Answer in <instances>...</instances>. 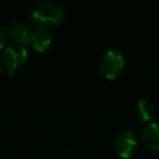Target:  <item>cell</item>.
<instances>
[{
  "label": "cell",
  "mask_w": 159,
  "mask_h": 159,
  "mask_svg": "<svg viewBox=\"0 0 159 159\" xmlns=\"http://www.w3.org/2000/svg\"><path fill=\"white\" fill-rule=\"evenodd\" d=\"M31 19L41 26H51L58 24L63 19V9L55 1L39 0L31 10Z\"/></svg>",
  "instance_id": "cell-1"
},
{
  "label": "cell",
  "mask_w": 159,
  "mask_h": 159,
  "mask_svg": "<svg viewBox=\"0 0 159 159\" xmlns=\"http://www.w3.org/2000/svg\"><path fill=\"white\" fill-rule=\"evenodd\" d=\"M123 67L124 56L120 48L107 50L99 60V70L108 78H114L123 70Z\"/></svg>",
  "instance_id": "cell-2"
},
{
  "label": "cell",
  "mask_w": 159,
  "mask_h": 159,
  "mask_svg": "<svg viewBox=\"0 0 159 159\" xmlns=\"http://www.w3.org/2000/svg\"><path fill=\"white\" fill-rule=\"evenodd\" d=\"M5 32V41L10 42L11 45H20L30 41V36L32 30L30 26L21 21H14L7 25V27L4 30Z\"/></svg>",
  "instance_id": "cell-3"
},
{
  "label": "cell",
  "mask_w": 159,
  "mask_h": 159,
  "mask_svg": "<svg viewBox=\"0 0 159 159\" xmlns=\"http://www.w3.org/2000/svg\"><path fill=\"white\" fill-rule=\"evenodd\" d=\"M26 57H27V51L24 46L20 45H10L1 53L2 65L9 71L10 75L14 72V70H16L20 65L25 62Z\"/></svg>",
  "instance_id": "cell-4"
},
{
  "label": "cell",
  "mask_w": 159,
  "mask_h": 159,
  "mask_svg": "<svg viewBox=\"0 0 159 159\" xmlns=\"http://www.w3.org/2000/svg\"><path fill=\"white\" fill-rule=\"evenodd\" d=\"M137 147V135L130 129H123L114 138V149L122 158H129Z\"/></svg>",
  "instance_id": "cell-5"
},
{
  "label": "cell",
  "mask_w": 159,
  "mask_h": 159,
  "mask_svg": "<svg viewBox=\"0 0 159 159\" xmlns=\"http://www.w3.org/2000/svg\"><path fill=\"white\" fill-rule=\"evenodd\" d=\"M139 137L145 147L153 150H159V123L153 120L144 122L139 129Z\"/></svg>",
  "instance_id": "cell-6"
},
{
  "label": "cell",
  "mask_w": 159,
  "mask_h": 159,
  "mask_svg": "<svg viewBox=\"0 0 159 159\" xmlns=\"http://www.w3.org/2000/svg\"><path fill=\"white\" fill-rule=\"evenodd\" d=\"M50 42H51V36L46 30H42V29L32 30L30 36V43L35 50L45 51L46 47L50 45Z\"/></svg>",
  "instance_id": "cell-7"
},
{
  "label": "cell",
  "mask_w": 159,
  "mask_h": 159,
  "mask_svg": "<svg viewBox=\"0 0 159 159\" xmlns=\"http://www.w3.org/2000/svg\"><path fill=\"white\" fill-rule=\"evenodd\" d=\"M135 112L140 119H143L144 122H149L154 113L153 103L147 98H139L135 103Z\"/></svg>",
  "instance_id": "cell-8"
},
{
  "label": "cell",
  "mask_w": 159,
  "mask_h": 159,
  "mask_svg": "<svg viewBox=\"0 0 159 159\" xmlns=\"http://www.w3.org/2000/svg\"><path fill=\"white\" fill-rule=\"evenodd\" d=\"M4 42H5V32H4V30L0 27V48L2 47Z\"/></svg>",
  "instance_id": "cell-9"
}]
</instances>
